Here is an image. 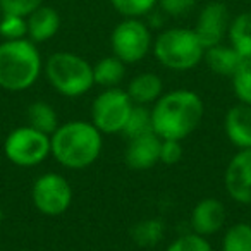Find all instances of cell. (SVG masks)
<instances>
[{
  "instance_id": "obj_16",
  "label": "cell",
  "mask_w": 251,
  "mask_h": 251,
  "mask_svg": "<svg viewBox=\"0 0 251 251\" xmlns=\"http://www.w3.org/2000/svg\"><path fill=\"white\" fill-rule=\"evenodd\" d=\"M134 105L150 107L164 95V81L155 73H140L127 83L126 88Z\"/></svg>"
},
{
  "instance_id": "obj_2",
  "label": "cell",
  "mask_w": 251,
  "mask_h": 251,
  "mask_svg": "<svg viewBox=\"0 0 251 251\" xmlns=\"http://www.w3.org/2000/svg\"><path fill=\"white\" fill-rule=\"evenodd\" d=\"M52 157L62 167L83 171L100 158L103 134L86 121H69L60 124L50 136Z\"/></svg>"
},
{
  "instance_id": "obj_30",
  "label": "cell",
  "mask_w": 251,
  "mask_h": 251,
  "mask_svg": "<svg viewBox=\"0 0 251 251\" xmlns=\"http://www.w3.org/2000/svg\"><path fill=\"white\" fill-rule=\"evenodd\" d=\"M182 141L177 140H162L160 145V164L165 165H176L181 162L184 148H182Z\"/></svg>"
},
{
  "instance_id": "obj_28",
  "label": "cell",
  "mask_w": 251,
  "mask_h": 251,
  "mask_svg": "<svg viewBox=\"0 0 251 251\" xmlns=\"http://www.w3.org/2000/svg\"><path fill=\"white\" fill-rule=\"evenodd\" d=\"M45 0H0V11L4 14H18L28 18Z\"/></svg>"
},
{
  "instance_id": "obj_24",
  "label": "cell",
  "mask_w": 251,
  "mask_h": 251,
  "mask_svg": "<svg viewBox=\"0 0 251 251\" xmlns=\"http://www.w3.org/2000/svg\"><path fill=\"white\" fill-rule=\"evenodd\" d=\"M232 91L239 103L251 105V59H244L230 77Z\"/></svg>"
},
{
  "instance_id": "obj_1",
  "label": "cell",
  "mask_w": 251,
  "mask_h": 251,
  "mask_svg": "<svg viewBox=\"0 0 251 251\" xmlns=\"http://www.w3.org/2000/svg\"><path fill=\"white\" fill-rule=\"evenodd\" d=\"M203 100L193 90H171L151 105L153 133L162 140L182 141L191 136L203 119Z\"/></svg>"
},
{
  "instance_id": "obj_11",
  "label": "cell",
  "mask_w": 251,
  "mask_h": 251,
  "mask_svg": "<svg viewBox=\"0 0 251 251\" xmlns=\"http://www.w3.org/2000/svg\"><path fill=\"white\" fill-rule=\"evenodd\" d=\"M226 191L236 203L251 205V148L237 150L224 174Z\"/></svg>"
},
{
  "instance_id": "obj_32",
  "label": "cell",
  "mask_w": 251,
  "mask_h": 251,
  "mask_svg": "<svg viewBox=\"0 0 251 251\" xmlns=\"http://www.w3.org/2000/svg\"><path fill=\"white\" fill-rule=\"evenodd\" d=\"M18 251H29V250H18Z\"/></svg>"
},
{
  "instance_id": "obj_14",
  "label": "cell",
  "mask_w": 251,
  "mask_h": 251,
  "mask_svg": "<svg viewBox=\"0 0 251 251\" xmlns=\"http://www.w3.org/2000/svg\"><path fill=\"white\" fill-rule=\"evenodd\" d=\"M224 131L237 150L251 148V105L237 103L230 107L224 117Z\"/></svg>"
},
{
  "instance_id": "obj_25",
  "label": "cell",
  "mask_w": 251,
  "mask_h": 251,
  "mask_svg": "<svg viewBox=\"0 0 251 251\" xmlns=\"http://www.w3.org/2000/svg\"><path fill=\"white\" fill-rule=\"evenodd\" d=\"M122 18H143L157 7L158 0H108Z\"/></svg>"
},
{
  "instance_id": "obj_10",
  "label": "cell",
  "mask_w": 251,
  "mask_h": 251,
  "mask_svg": "<svg viewBox=\"0 0 251 251\" xmlns=\"http://www.w3.org/2000/svg\"><path fill=\"white\" fill-rule=\"evenodd\" d=\"M230 19L232 18L229 14V9L224 2L213 0V2L203 5L198 19H196V26L193 29H195L200 42L203 43L205 50L219 45V43H224V40L227 38Z\"/></svg>"
},
{
  "instance_id": "obj_7",
  "label": "cell",
  "mask_w": 251,
  "mask_h": 251,
  "mask_svg": "<svg viewBox=\"0 0 251 251\" xmlns=\"http://www.w3.org/2000/svg\"><path fill=\"white\" fill-rule=\"evenodd\" d=\"M4 155L18 167H36L52 155L50 136L28 124L19 126L5 138Z\"/></svg>"
},
{
  "instance_id": "obj_6",
  "label": "cell",
  "mask_w": 251,
  "mask_h": 251,
  "mask_svg": "<svg viewBox=\"0 0 251 251\" xmlns=\"http://www.w3.org/2000/svg\"><path fill=\"white\" fill-rule=\"evenodd\" d=\"M110 49L126 66L138 64L153 49L150 26L141 21V18H124L112 29Z\"/></svg>"
},
{
  "instance_id": "obj_21",
  "label": "cell",
  "mask_w": 251,
  "mask_h": 251,
  "mask_svg": "<svg viewBox=\"0 0 251 251\" xmlns=\"http://www.w3.org/2000/svg\"><path fill=\"white\" fill-rule=\"evenodd\" d=\"M165 227L160 219H145L134 224L131 229V237L133 241L141 248H151L157 246L164 239Z\"/></svg>"
},
{
  "instance_id": "obj_15",
  "label": "cell",
  "mask_w": 251,
  "mask_h": 251,
  "mask_svg": "<svg viewBox=\"0 0 251 251\" xmlns=\"http://www.w3.org/2000/svg\"><path fill=\"white\" fill-rule=\"evenodd\" d=\"M26 19H28V38L36 45L52 40L60 29V14L52 5H40Z\"/></svg>"
},
{
  "instance_id": "obj_31",
  "label": "cell",
  "mask_w": 251,
  "mask_h": 251,
  "mask_svg": "<svg viewBox=\"0 0 251 251\" xmlns=\"http://www.w3.org/2000/svg\"><path fill=\"white\" fill-rule=\"evenodd\" d=\"M4 219H5V213H4V208H2V205H0V224L4 222Z\"/></svg>"
},
{
  "instance_id": "obj_29",
  "label": "cell",
  "mask_w": 251,
  "mask_h": 251,
  "mask_svg": "<svg viewBox=\"0 0 251 251\" xmlns=\"http://www.w3.org/2000/svg\"><path fill=\"white\" fill-rule=\"evenodd\" d=\"M158 9L169 18H184L195 9L196 0H158Z\"/></svg>"
},
{
  "instance_id": "obj_3",
  "label": "cell",
  "mask_w": 251,
  "mask_h": 251,
  "mask_svg": "<svg viewBox=\"0 0 251 251\" xmlns=\"http://www.w3.org/2000/svg\"><path fill=\"white\" fill-rule=\"evenodd\" d=\"M43 60L36 43L29 38L0 43V88L11 93L26 91L40 79Z\"/></svg>"
},
{
  "instance_id": "obj_13",
  "label": "cell",
  "mask_w": 251,
  "mask_h": 251,
  "mask_svg": "<svg viewBox=\"0 0 251 251\" xmlns=\"http://www.w3.org/2000/svg\"><path fill=\"white\" fill-rule=\"evenodd\" d=\"M127 141L129 143H127L124 151V162L129 169L143 172L160 164L162 138H158L155 133L133 138V140Z\"/></svg>"
},
{
  "instance_id": "obj_5",
  "label": "cell",
  "mask_w": 251,
  "mask_h": 251,
  "mask_svg": "<svg viewBox=\"0 0 251 251\" xmlns=\"http://www.w3.org/2000/svg\"><path fill=\"white\" fill-rule=\"evenodd\" d=\"M153 55L160 66L176 73L191 71L203 62L205 47L195 29L167 28L153 40Z\"/></svg>"
},
{
  "instance_id": "obj_33",
  "label": "cell",
  "mask_w": 251,
  "mask_h": 251,
  "mask_svg": "<svg viewBox=\"0 0 251 251\" xmlns=\"http://www.w3.org/2000/svg\"><path fill=\"white\" fill-rule=\"evenodd\" d=\"M0 16H2V11H0Z\"/></svg>"
},
{
  "instance_id": "obj_9",
  "label": "cell",
  "mask_w": 251,
  "mask_h": 251,
  "mask_svg": "<svg viewBox=\"0 0 251 251\" xmlns=\"http://www.w3.org/2000/svg\"><path fill=\"white\" fill-rule=\"evenodd\" d=\"M31 201L45 217L64 215L73 205V188L62 174H42L31 188Z\"/></svg>"
},
{
  "instance_id": "obj_12",
  "label": "cell",
  "mask_w": 251,
  "mask_h": 251,
  "mask_svg": "<svg viewBox=\"0 0 251 251\" xmlns=\"http://www.w3.org/2000/svg\"><path fill=\"white\" fill-rule=\"evenodd\" d=\"M226 206L217 198H203L193 206L189 215L191 232L198 236L208 237L220 232L226 226Z\"/></svg>"
},
{
  "instance_id": "obj_4",
  "label": "cell",
  "mask_w": 251,
  "mask_h": 251,
  "mask_svg": "<svg viewBox=\"0 0 251 251\" xmlns=\"http://www.w3.org/2000/svg\"><path fill=\"white\" fill-rule=\"evenodd\" d=\"M43 73L49 84L66 98L86 95L95 86L93 64L74 52H55L45 60Z\"/></svg>"
},
{
  "instance_id": "obj_20",
  "label": "cell",
  "mask_w": 251,
  "mask_h": 251,
  "mask_svg": "<svg viewBox=\"0 0 251 251\" xmlns=\"http://www.w3.org/2000/svg\"><path fill=\"white\" fill-rule=\"evenodd\" d=\"M26 121H28V126H31L33 129L49 134V136H52L57 127L60 126L57 110L49 101H43V100L33 101L26 108Z\"/></svg>"
},
{
  "instance_id": "obj_17",
  "label": "cell",
  "mask_w": 251,
  "mask_h": 251,
  "mask_svg": "<svg viewBox=\"0 0 251 251\" xmlns=\"http://www.w3.org/2000/svg\"><path fill=\"white\" fill-rule=\"evenodd\" d=\"M203 60H205V64L212 73L219 74V76L232 77L244 59L229 43H219V45L210 47V49L205 50Z\"/></svg>"
},
{
  "instance_id": "obj_18",
  "label": "cell",
  "mask_w": 251,
  "mask_h": 251,
  "mask_svg": "<svg viewBox=\"0 0 251 251\" xmlns=\"http://www.w3.org/2000/svg\"><path fill=\"white\" fill-rule=\"evenodd\" d=\"M227 42L243 59H251V11L239 12L230 19Z\"/></svg>"
},
{
  "instance_id": "obj_27",
  "label": "cell",
  "mask_w": 251,
  "mask_h": 251,
  "mask_svg": "<svg viewBox=\"0 0 251 251\" xmlns=\"http://www.w3.org/2000/svg\"><path fill=\"white\" fill-rule=\"evenodd\" d=\"M165 251H213V248L208 243V237L198 236L195 232H188L172 241L165 248Z\"/></svg>"
},
{
  "instance_id": "obj_19",
  "label": "cell",
  "mask_w": 251,
  "mask_h": 251,
  "mask_svg": "<svg viewBox=\"0 0 251 251\" xmlns=\"http://www.w3.org/2000/svg\"><path fill=\"white\" fill-rule=\"evenodd\" d=\"M126 64L114 53L101 57L97 64H93V79L95 84L105 88H119L126 79Z\"/></svg>"
},
{
  "instance_id": "obj_22",
  "label": "cell",
  "mask_w": 251,
  "mask_h": 251,
  "mask_svg": "<svg viewBox=\"0 0 251 251\" xmlns=\"http://www.w3.org/2000/svg\"><path fill=\"white\" fill-rule=\"evenodd\" d=\"M150 133H153L151 108L143 107V105H134L121 134L127 138V140H133V138L145 136V134H150Z\"/></svg>"
},
{
  "instance_id": "obj_8",
  "label": "cell",
  "mask_w": 251,
  "mask_h": 251,
  "mask_svg": "<svg viewBox=\"0 0 251 251\" xmlns=\"http://www.w3.org/2000/svg\"><path fill=\"white\" fill-rule=\"evenodd\" d=\"M134 103L127 91L119 88H105L91 103V124L101 134H121Z\"/></svg>"
},
{
  "instance_id": "obj_26",
  "label": "cell",
  "mask_w": 251,
  "mask_h": 251,
  "mask_svg": "<svg viewBox=\"0 0 251 251\" xmlns=\"http://www.w3.org/2000/svg\"><path fill=\"white\" fill-rule=\"evenodd\" d=\"M0 36L2 40H23L28 38V19L18 14L0 16Z\"/></svg>"
},
{
  "instance_id": "obj_23",
  "label": "cell",
  "mask_w": 251,
  "mask_h": 251,
  "mask_svg": "<svg viewBox=\"0 0 251 251\" xmlns=\"http://www.w3.org/2000/svg\"><path fill=\"white\" fill-rule=\"evenodd\" d=\"M222 251H251V224L236 222L227 227L222 239Z\"/></svg>"
}]
</instances>
